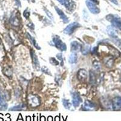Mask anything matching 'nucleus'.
<instances>
[{
	"instance_id": "412c9836",
	"label": "nucleus",
	"mask_w": 121,
	"mask_h": 121,
	"mask_svg": "<svg viewBox=\"0 0 121 121\" xmlns=\"http://www.w3.org/2000/svg\"><path fill=\"white\" fill-rule=\"evenodd\" d=\"M96 82V76L92 71L90 72V82L91 84H95Z\"/></svg>"
},
{
	"instance_id": "0eeeda50",
	"label": "nucleus",
	"mask_w": 121,
	"mask_h": 121,
	"mask_svg": "<svg viewBox=\"0 0 121 121\" xmlns=\"http://www.w3.org/2000/svg\"><path fill=\"white\" fill-rule=\"evenodd\" d=\"M62 6H65V8L70 11H73V10L75 9L76 7L75 3L72 0H65Z\"/></svg>"
},
{
	"instance_id": "393cba45",
	"label": "nucleus",
	"mask_w": 121,
	"mask_h": 121,
	"mask_svg": "<svg viewBox=\"0 0 121 121\" xmlns=\"http://www.w3.org/2000/svg\"><path fill=\"white\" fill-rule=\"evenodd\" d=\"M50 62L53 65H59V62L58 60H56L54 58H50Z\"/></svg>"
},
{
	"instance_id": "f257e3e1",
	"label": "nucleus",
	"mask_w": 121,
	"mask_h": 121,
	"mask_svg": "<svg viewBox=\"0 0 121 121\" xmlns=\"http://www.w3.org/2000/svg\"><path fill=\"white\" fill-rule=\"evenodd\" d=\"M107 19L112 22L113 26L121 30V18L117 15H108L106 17Z\"/></svg>"
},
{
	"instance_id": "f3484780",
	"label": "nucleus",
	"mask_w": 121,
	"mask_h": 121,
	"mask_svg": "<svg viewBox=\"0 0 121 121\" xmlns=\"http://www.w3.org/2000/svg\"><path fill=\"white\" fill-rule=\"evenodd\" d=\"M107 31L108 34L110 35V36H112L113 38H117V36H116V31L114 30V29H113L112 27L111 26H108L107 27Z\"/></svg>"
},
{
	"instance_id": "39448f33",
	"label": "nucleus",
	"mask_w": 121,
	"mask_h": 121,
	"mask_svg": "<svg viewBox=\"0 0 121 121\" xmlns=\"http://www.w3.org/2000/svg\"><path fill=\"white\" fill-rule=\"evenodd\" d=\"M112 107L114 111L121 110V97L117 96L113 98L112 100Z\"/></svg>"
},
{
	"instance_id": "a878e982",
	"label": "nucleus",
	"mask_w": 121,
	"mask_h": 121,
	"mask_svg": "<svg viewBox=\"0 0 121 121\" xmlns=\"http://www.w3.org/2000/svg\"><path fill=\"white\" fill-rule=\"evenodd\" d=\"M41 70L43 71V72H44V73H45V74H48V75H52L51 73H50V70H48V68L46 67H43L42 68Z\"/></svg>"
},
{
	"instance_id": "a211bd4d",
	"label": "nucleus",
	"mask_w": 121,
	"mask_h": 121,
	"mask_svg": "<svg viewBox=\"0 0 121 121\" xmlns=\"http://www.w3.org/2000/svg\"><path fill=\"white\" fill-rule=\"evenodd\" d=\"M10 23L15 26H19V20L17 17H12L10 19Z\"/></svg>"
},
{
	"instance_id": "4c0bfd02",
	"label": "nucleus",
	"mask_w": 121,
	"mask_h": 121,
	"mask_svg": "<svg viewBox=\"0 0 121 121\" xmlns=\"http://www.w3.org/2000/svg\"><path fill=\"white\" fill-rule=\"evenodd\" d=\"M16 4L18 5V6H21V4H20V2H19V0H16Z\"/></svg>"
},
{
	"instance_id": "473e14b6",
	"label": "nucleus",
	"mask_w": 121,
	"mask_h": 121,
	"mask_svg": "<svg viewBox=\"0 0 121 121\" xmlns=\"http://www.w3.org/2000/svg\"><path fill=\"white\" fill-rule=\"evenodd\" d=\"M90 1H91L92 3H95V4H99V1H98V0H90Z\"/></svg>"
},
{
	"instance_id": "cd10ccee",
	"label": "nucleus",
	"mask_w": 121,
	"mask_h": 121,
	"mask_svg": "<svg viewBox=\"0 0 121 121\" xmlns=\"http://www.w3.org/2000/svg\"><path fill=\"white\" fill-rule=\"evenodd\" d=\"M44 10H45V13H46V14H47V16H48V17H49V18H50V19H53V16L52 13L48 11V10H47L46 8L44 9Z\"/></svg>"
},
{
	"instance_id": "ea45409f",
	"label": "nucleus",
	"mask_w": 121,
	"mask_h": 121,
	"mask_svg": "<svg viewBox=\"0 0 121 121\" xmlns=\"http://www.w3.org/2000/svg\"><path fill=\"white\" fill-rule=\"evenodd\" d=\"M0 117H3V114H0Z\"/></svg>"
},
{
	"instance_id": "9b49d317",
	"label": "nucleus",
	"mask_w": 121,
	"mask_h": 121,
	"mask_svg": "<svg viewBox=\"0 0 121 121\" xmlns=\"http://www.w3.org/2000/svg\"><path fill=\"white\" fill-rule=\"evenodd\" d=\"M30 55H31V57H32V59L33 60V65H34L35 68L36 70H39V62L37 56H36V55L33 50H31Z\"/></svg>"
},
{
	"instance_id": "f03ea898",
	"label": "nucleus",
	"mask_w": 121,
	"mask_h": 121,
	"mask_svg": "<svg viewBox=\"0 0 121 121\" xmlns=\"http://www.w3.org/2000/svg\"><path fill=\"white\" fill-rule=\"evenodd\" d=\"M53 41L54 44H55V46L57 47L59 50H60V51L64 52L67 50V46L66 44L64 43L62 41V40L60 39V38L57 35H55L53 37Z\"/></svg>"
},
{
	"instance_id": "b1692460",
	"label": "nucleus",
	"mask_w": 121,
	"mask_h": 121,
	"mask_svg": "<svg viewBox=\"0 0 121 121\" xmlns=\"http://www.w3.org/2000/svg\"><path fill=\"white\" fill-rule=\"evenodd\" d=\"M4 73L7 76H12V71L11 70V69H9V68H6L5 70H4Z\"/></svg>"
},
{
	"instance_id": "6e6552de",
	"label": "nucleus",
	"mask_w": 121,
	"mask_h": 121,
	"mask_svg": "<svg viewBox=\"0 0 121 121\" xmlns=\"http://www.w3.org/2000/svg\"><path fill=\"white\" fill-rule=\"evenodd\" d=\"M7 107L8 105L6 102V98L4 95L0 92V110L5 111L7 109Z\"/></svg>"
},
{
	"instance_id": "c756f323",
	"label": "nucleus",
	"mask_w": 121,
	"mask_h": 121,
	"mask_svg": "<svg viewBox=\"0 0 121 121\" xmlns=\"http://www.w3.org/2000/svg\"><path fill=\"white\" fill-rule=\"evenodd\" d=\"M56 56H57V58L59 59V60H61V61H62V55H61V54L60 53L57 54Z\"/></svg>"
},
{
	"instance_id": "7ed1b4c3",
	"label": "nucleus",
	"mask_w": 121,
	"mask_h": 121,
	"mask_svg": "<svg viewBox=\"0 0 121 121\" xmlns=\"http://www.w3.org/2000/svg\"><path fill=\"white\" fill-rule=\"evenodd\" d=\"M80 26V24L77 22H74L70 24L69 26L66 27V28L64 30V33L68 35H71L74 32L75 29L78 28Z\"/></svg>"
},
{
	"instance_id": "58836bf2",
	"label": "nucleus",
	"mask_w": 121,
	"mask_h": 121,
	"mask_svg": "<svg viewBox=\"0 0 121 121\" xmlns=\"http://www.w3.org/2000/svg\"><path fill=\"white\" fill-rule=\"evenodd\" d=\"M30 119H31V117H30V116H27L26 117V121H30Z\"/></svg>"
},
{
	"instance_id": "7c9ffc66",
	"label": "nucleus",
	"mask_w": 121,
	"mask_h": 121,
	"mask_svg": "<svg viewBox=\"0 0 121 121\" xmlns=\"http://www.w3.org/2000/svg\"><path fill=\"white\" fill-rule=\"evenodd\" d=\"M110 1L113 3V4H116V5H118V3H117V0H110Z\"/></svg>"
},
{
	"instance_id": "72a5a7b5",
	"label": "nucleus",
	"mask_w": 121,
	"mask_h": 121,
	"mask_svg": "<svg viewBox=\"0 0 121 121\" xmlns=\"http://www.w3.org/2000/svg\"><path fill=\"white\" fill-rule=\"evenodd\" d=\"M40 121H45V116H42L41 117V118H40Z\"/></svg>"
},
{
	"instance_id": "dca6fc26",
	"label": "nucleus",
	"mask_w": 121,
	"mask_h": 121,
	"mask_svg": "<svg viewBox=\"0 0 121 121\" xmlns=\"http://www.w3.org/2000/svg\"><path fill=\"white\" fill-rule=\"evenodd\" d=\"M27 35L28 38H29V39L30 40V41H31V43H32V44H33V45L35 46V47H36V48H37V49H38V50L41 49V47H40L39 46V45H38V43H36V40L35 39L33 38L32 37V36H31V35H30V34H29V33H27Z\"/></svg>"
},
{
	"instance_id": "4be33fe9",
	"label": "nucleus",
	"mask_w": 121,
	"mask_h": 121,
	"mask_svg": "<svg viewBox=\"0 0 121 121\" xmlns=\"http://www.w3.org/2000/svg\"><path fill=\"white\" fill-rule=\"evenodd\" d=\"M62 103H63L64 107L66 109H67V110H69L71 108L72 105H71V104H70V102H69V100H67V99H63L62 100Z\"/></svg>"
},
{
	"instance_id": "9d476101",
	"label": "nucleus",
	"mask_w": 121,
	"mask_h": 121,
	"mask_svg": "<svg viewBox=\"0 0 121 121\" xmlns=\"http://www.w3.org/2000/svg\"><path fill=\"white\" fill-rule=\"evenodd\" d=\"M82 102V99L79 95V94L76 92L73 93V100H72V102H73V105L74 107H77L80 105L81 102Z\"/></svg>"
},
{
	"instance_id": "6ab92c4d",
	"label": "nucleus",
	"mask_w": 121,
	"mask_h": 121,
	"mask_svg": "<svg viewBox=\"0 0 121 121\" xmlns=\"http://www.w3.org/2000/svg\"><path fill=\"white\" fill-rule=\"evenodd\" d=\"M25 107V105L24 104H19L17 106H14L13 107L10 108L9 109L10 111H19L22 110Z\"/></svg>"
},
{
	"instance_id": "e433bc0d",
	"label": "nucleus",
	"mask_w": 121,
	"mask_h": 121,
	"mask_svg": "<svg viewBox=\"0 0 121 121\" xmlns=\"http://www.w3.org/2000/svg\"><path fill=\"white\" fill-rule=\"evenodd\" d=\"M57 1H59L60 4H62V5H63L64 3V1H65V0H57Z\"/></svg>"
},
{
	"instance_id": "2f4dec72",
	"label": "nucleus",
	"mask_w": 121,
	"mask_h": 121,
	"mask_svg": "<svg viewBox=\"0 0 121 121\" xmlns=\"http://www.w3.org/2000/svg\"><path fill=\"white\" fill-rule=\"evenodd\" d=\"M17 121H23V119H22V116H21V114H19V116H18V119H17Z\"/></svg>"
},
{
	"instance_id": "5701e85b",
	"label": "nucleus",
	"mask_w": 121,
	"mask_h": 121,
	"mask_svg": "<svg viewBox=\"0 0 121 121\" xmlns=\"http://www.w3.org/2000/svg\"><path fill=\"white\" fill-rule=\"evenodd\" d=\"M113 63H114V60H113V59H112V58H109L107 60L105 61L106 65L108 67H112L113 66Z\"/></svg>"
},
{
	"instance_id": "f704fd0d",
	"label": "nucleus",
	"mask_w": 121,
	"mask_h": 121,
	"mask_svg": "<svg viewBox=\"0 0 121 121\" xmlns=\"http://www.w3.org/2000/svg\"><path fill=\"white\" fill-rule=\"evenodd\" d=\"M47 121H53V119L52 116H48V119H47Z\"/></svg>"
},
{
	"instance_id": "bb28decb",
	"label": "nucleus",
	"mask_w": 121,
	"mask_h": 121,
	"mask_svg": "<svg viewBox=\"0 0 121 121\" xmlns=\"http://www.w3.org/2000/svg\"><path fill=\"white\" fill-rule=\"evenodd\" d=\"M93 66L95 69L99 70L100 69V64L98 61H95L94 62H93Z\"/></svg>"
},
{
	"instance_id": "20e7f679",
	"label": "nucleus",
	"mask_w": 121,
	"mask_h": 121,
	"mask_svg": "<svg viewBox=\"0 0 121 121\" xmlns=\"http://www.w3.org/2000/svg\"><path fill=\"white\" fill-rule=\"evenodd\" d=\"M85 3H86V5H87L89 10L92 13L98 14L100 12V9L95 5V3H92V2L90 1H88V0H87L85 1Z\"/></svg>"
},
{
	"instance_id": "4468645a",
	"label": "nucleus",
	"mask_w": 121,
	"mask_h": 121,
	"mask_svg": "<svg viewBox=\"0 0 121 121\" xmlns=\"http://www.w3.org/2000/svg\"><path fill=\"white\" fill-rule=\"evenodd\" d=\"M82 48V45L77 41H73L71 43V50L72 52L81 51Z\"/></svg>"
},
{
	"instance_id": "aec40b11",
	"label": "nucleus",
	"mask_w": 121,
	"mask_h": 121,
	"mask_svg": "<svg viewBox=\"0 0 121 121\" xmlns=\"http://www.w3.org/2000/svg\"><path fill=\"white\" fill-rule=\"evenodd\" d=\"M90 50V47L89 45H84V46H82V48L81 51L82 52L83 55H86L89 53Z\"/></svg>"
},
{
	"instance_id": "f8f14e48",
	"label": "nucleus",
	"mask_w": 121,
	"mask_h": 121,
	"mask_svg": "<svg viewBox=\"0 0 121 121\" xmlns=\"http://www.w3.org/2000/svg\"><path fill=\"white\" fill-rule=\"evenodd\" d=\"M95 107H96V105L95 104L90 100H86L83 105V110L85 111H91L95 109Z\"/></svg>"
},
{
	"instance_id": "2eb2a0df",
	"label": "nucleus",
	"mask_w": 121,
	"mask_h": 121,
	"mask_svg": "<svg viewBox=\"0 0 121 121\" xmlns=\"http://www.w3.org/2000/svg\"><path fill=\"white\" fill-rule=\"evenodd\" d=\"M69 62L70 64H76L78 61V55L75 52H73L69 57Z\"/></svg>"
},
{
	"instance_id": "a19ab883",
	"label": "nucleus",
	"mask_w": 121,
	"mask_h": 121,
	"mask_svg": "<svg viewBox=\"0 0 121 121\" xmlns=\"http://www.w3.org/2000/svg\"><path fill=\"white\" fill-rule=\"evenodd\" d=\"M0 43H1V40H0Z\"/></svg>"
},
{
	"instance_id": "c9c22d12",
	"label": "nucleus",
	"mask_w": 121,
	"mask_h": 121,
	"mask_svg": "<svg viewBox=\"0 0 121 121\" xmlns=\"http://www.w3.org/2000/svg\"><path fill=\"white\" fill-rule=\"evenodd\" d=\"M55 121H60V117H59V116H56V117H55Z\"/></svg>"
},
{
	"instance_id": "c85d7f7f",
	"label": "nucleus",
	"mask_w": 121,
	"mask_h": 121,
	"mask_svg": "<svg viewBox=\"0 0 121 121\" xmlns=\"http://www.w3.org/2000/svg\"><path fill=\"white\" fill-rule=\"evenodd\" d=\"M30 12H29L25 11L24 13V16L25 17V18H29V17H30Z\"/></svg>"
},
{
	"instance_id": "ddd939ff",
	"label": "nucleus",
	"mask_w": 121,
	"mask_h": 121,
	"mask_svg": "<svg viewBox=\"0 0 121 121\" xmlns=\"http://www.w3.org/2000/svg\"><path fill=\"white\" fill-rule=\"evenodd\" d=\"M55 10H56V11L57 13L59 15L60 19H62V21H64V22H65V23H67V22H69V19H68L66 15H65L64 13L60 9L58 8V7H55Z\"/></svg>"
},
{
	"instance_id": "423d86ee",
	"label": "nucleus",
	"mask_w": 121,
	"mask_h": 121,
	"mask_svg": "<svg viewBox=\"0 0 121 121\" xmlns=\"http://www.w3.org/2000/svg\"><path fill=\"white\" fill-rule=\"evenodd\" d=\"M29 105L33 107H36L39 105V99L36 96L30 95L29 98Z\"/></svg>"
},
{
	"instance_id": "1a4fd4ad",
	"label": "nucleus",
	"mask_w": 121,
	"mask_h": 121,
	"mask_svg": "<svg viewBox=\"0 0 121 121\" xmlns=\"http://www.w3.org/2000/svg\"><path fill=\"white\" fill-rule=\"evenodd\" d=\"M87 71L84 69H80L78 72V78L80 81H85L87 78Z\"/></svg>"
}]
</instances>
